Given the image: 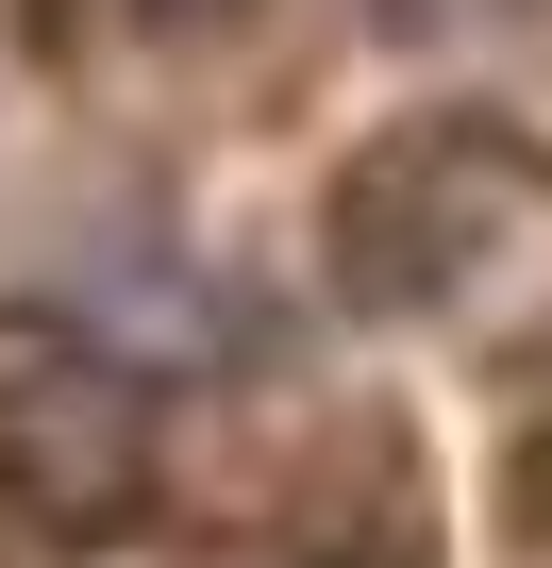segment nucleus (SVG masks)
Wrapping results in <instances>:
<instances>
[{
  "instance_id": "nucleus-1",
  "label": "nucleus",
  "mask_w": 552,
  "mask_h": 568,
  "mask_svg": "<svg viewBox=\"0 0 552 568\" xmlns=\"http://www.w3.org/2000/svg\"><path fill=\"white\" fill-rule=\"evenodd\" d=\"M151 501H168V385L68 302H0V535L118 551Z\"/></svg>"
},
{
  "instance_id": "nucleus-2",
  "label": "nucleus",
  "mask_w": 552,
  "mask_h": 568,
  "mask_svg": "<svg viewBox=\"0 0 552 568\" xmlns=\"http://www.w3.org/2000/svg\"><path fill=\"white\" fill-rule=\"evenodd\" d=\"M552 168L535 151H502V134H402V151H369L352 168V201H335V267H352V302H435V284H469L502 234H519V201H535Z\"/></svg>"
},
{
  "instance_id": "nucleus-3",
  "label": "nucleus",
  "mask_w": 552,
  "mask_h": 568,
  "mask_svg": "<svg viewBox=\"0 0 552 568\" xmlns=\"http://www.w3.org/2000/svg\"><path fill=\"white\" fill-rule=\"evenodd\" d=\"M134 18H218V0H134Z\"/></svg>"
}]
</instances>
